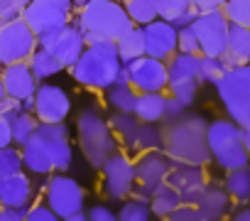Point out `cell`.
<instances>
[{
    "label": "cell",
    "instance_id": "1",
    "mask_svg": "<svg viewBox=\"0 0 250 221\" xmlns=\"http://www.w3.org/2000/svg\"><path fill=\"white\" fill-rule=\"evenodd\" d=\"M71 25L79 27L86 47L96 42H118L135 27L120 0H93L74 13Z\"/></svg>",
    "mask_w": 250,
    "mask_h": 221
},
{
    "label": "cell",
    "instance_id": "2",
    "mask_svg": "<svg viewBox=\"0 0 250 221\" xmlns=\"http://www.w3.org/2000/svg\"><path fill=\"white\" fill-rule=\"evenodd\" d=\"M206 121L201 116H182L179 121L162 123L165 131V153L182 165L204 167L211 160L206 145Z\"/></svg>",
    "mask_w": 250,
    "mask_h": 221
},
{
    "label": "cell",
    "instance_id": "3",
    "mask_svg": "<svg viewBox=\"0 0 250 221\" xmlns=\"http://www.w3.org/2000/svg\"><path fill=\"white\" fill-rule=\"evenodd\" d=\"M120 66L123 64H120L115 42H96L86 47L81 59L69 71L81 86L93 88V91H105L115 84Z\"/></svg>",
    "mask_w": 250,
    "mask_h": 221
},
{
    "label": "cell",
    "instance_id": "4",
    "mask_svg": "<svg viewBox=\"0 0 250 221\" xmlns=\"http://www.w3.org/2000/svg\"><path fill=\"white\" fill-rule=\"evenodd\" d=\"M76 138L86 162L96 170L105 165V160L118 153V138L108 126V118L101 116L96 108H83L76 118Z\"/></svg>",
    "mask_w": 250,
    "mask_h": 221
},
{
    "label": "cell",
    "instance_id": "5",
    "mask_svg": "<svg viewBox=\"0 0 250 221\" xmlns=\"http://www.w3.org/2000/svg\"><path fill=\"white\" fill-rule=\"evenodd\" d=\"M240 135H243V131L230 118H218L206 126V145H208L211 160L218 167H223L226 172L250 165V155H248Z\"/></svg>",
    "mask_w": 250,
    "mask_h": 221
},
{
    "label": "cell",
    "instance_id": "6",
    "mask_svg": "<svg viewBox=\"0 0 250 221\" xmlns=\"http://www.w3.org/2000/svg\"><path fill=\"white\" fill-rule=\"evenodd\" d=\"M133 162H135V179H138V184H135L130 199L150 204L155 189L167 182V175H169L174 160L165 150H150V153H143V155L133 157Z\"/></svg>",
    "mask_w": 250,
    "mask_h": 221
},
{
    "label": "cell",
    "instance_id": "7",
    "mask_svg": "<svg viewBox=\"0 0 250 221\" xmlns=\"http://www.w3.org/2000/svg\"><path fill=\"white\" fill-rule=\"evenodd\" d=\"M83 201H86V192L74 177H69L66 172H52L47 177L44 204L59 219H69V216L83 211Z\"/></svg>",
    "mask_w": 250,
    "mask_h": 221
},
{
    "label": "cell",
    "instance_id": "8",
    "mask_svg": "<svg viewBox=\"0 0 250 221\" xmlns=\"http://www.w3.org/2000/svg\"><path fill=\"white\" fill-rule=\"evenodd\" d=\"M71 18H74L71 0H30V5L22 13V20L30 25V30L37 37L66 27Z\"/></svg>",
    "mask_w": 250,
    "mask_h": 221
},
{
    "label": "cell",
    "instance_id": "9",
    "mask_svg": "<svg viewBox=\"0 0 250 221\" xmlns=\"http://www.w3.org/2000/svg\"><path fill=\"white\" fill-rule=\"evenodd\" d=\"M37 47H40L37 35L30 30V25L22 18L0 25V69L8 64L27 62Z\"/></svg>",
    "mask_w": 250,
    "mask_h": 221
},
{
    "label": "cell",
    "instance_id": "10",
    "mask_svg": "<svg viewBox=\"0 0 250 221\" xmlns=\"http://www.w3.org/2000/svg\"><path fill=\"white\" fill-rule=\"evenodd\" d=\"M103 172V192L108 199L113 201H125L133 197V189L138 184L135 179V162L133 157L125 153V150H118L113 153L105 165L101 167Z\"/></svg>",
    "mask_w": 250,
    "mask_h": 221
},
{
    "label": "cell",
    "instance_id": "11",
    "mask_svg": "<svg viewBox=\"0 0 250 221\" xmlns=\"http://www.w3.org/2000/svg\"><path fill=\"white\" fill-rule=\"evenodd\" d=\"M228 20L221 10H211V13H201L191 30L196 35V42H199V54L201 57H211V59H218L226 54L228 49Z\"/></svg>",
    "mask_w": 250,
    "mask_h": 221
},
{
    "label": "cell",
    "instance_id": "12",
    "mask_svg": "<svg viewBox=\"0 0 250 221\" xmlns=\"http://www.w3.org/2000/svg\"><path fill=\"white\" fill-rule=\"evenodd\" d=\"M37 42H40V49L57 57L64 69H71L81 59V54L86 52V40L79 32V27H74L71 22L66 27H62V30H54L49 35L37 37Z\"/></svg>",
    "mask_w": 250,
    "mask_h": 221
},
{
    "label": "cell",
    "instance_id": "13",
    "mask_svg": "<svg viewBox=\"0 0 250 221\" xmlns=\"http://www.w3.org/2000/svg\"><path fill=\"white\" fill-rule=\"evenodd\" d=\"M69 113H71L69 93L57 84L42 81L35 91V118L40 123H64Z\"/></svg>",
    "mask_w": 250,
    "mask_h": 221
},
{
    "label": "cell",
    "instance_id": "14",
    "mask_svg": "<svg viewBox=\"0 0 250 221\" xmlns=\"http://www.w3.org/2000/svg\"><path fill=\"white\" fill-rule=\"evenodd\" d=\"M130 71V86L138 93H167V62L152 59V57H140L133 64H128Z\"/></svg>",
    "mask_w": 250,
    "mask_h": 221
},
{
    "label": "cell",
    "instance_id": "15",
    "mask_svg": "<svg viewBox=\"0 0 250 221\" xmlns=\"http://www.w3.org/2000/svg\"><path fill=\"white\" fill-rule=\"evenodd\" d=\"M167 184L179 192L182 204H199V199L204 197V192L208 187V177H206L204 167L174 162L167 175Z\"/></svg>",
    "mask_w": 250,
    "mask_h": 221
},
{
    "label": "cell",
    "instance_id": "16",
    "mask_svg": "<svg viewBox=\"0 0 250 221\" xmlns=\"http://www.w3.org/2000/svg\"><path fill=\"white\" fill-rule=\"evenodd\" d=\"M37 138L44 143L54 172H66L74 162V148L69 143V128L64 123H40Z\"/></svg>",
    "mask_w": 250,
    "mask_h": 221
},
{
    "label": "cell",
    "instance_id": "17",
    "mask_svg": "<svg viewBox=\"0 0 250 221\" xmlns=\"http://www.w3.org/2000/svg\"><path fill=\"white\" fill-rule=\"evenodd\" d=\"M145 32V57L169 62L177 54V27L167 20H155L143 27Z\"/></svg>",
    "mask_w": 250,
    "mask_h": 221
},
{
    "label": "cell",
    "instance_id": "18",
    "mask_svg": "<svg viewBox=\"0 0 250 221\" xmlns=\"http://www.w3.org/2000/svg\"><path fill=\"white\" fill-rule=\"evenodd\" d=\"M35 199L32 179L25 172L0 177V209H13V211H27Z\"/></svg>",
    "mask_w": 250,
    "mask_h": 221
},
{
    "label": "cell",
    "instance_id": "19",
    "mask_svg": "<svg viewBox=\"0 0 250 221\" xmlns=\"http://www.w3.org/2000/svg\"><path fill=\"white\" fill-rule=\"evenodd\" d=\"M0 76H3V86H5V93L8 98L13 101H25V98H32L40 81L35 79L32 69L27 62H20V64H8L0 69Z\"/></svg>",
    "mask_w": 250,
    "mask_h": 221
},
{
    "label": "cell",
    "instance_id": "20",
    "mask_svg": "<svg viewBox=\"0 0 250 221\" xmlns=\"http://www.w3.org/2000/svg\"><path fill=\"white\" fill-rule=\"evenodd\" d=\"M216 91H218V98L223 103L240 98V96H248L250 93V64H240V66L223 71V76L216 81Z\"/></svg>",
    "mask_w": 250,
    "mask_h": 221
},
{
    "label": "cell",
    "instance_id": "21",
    "mask_svg": "<svg viewBox=\"0 0 250 221\" xmlns=\"http://www.w3.org/2000/svg\"><path fill=\"white\" fill-rule=\"evenodd\" d=\"M22 153V167L32 175H40V177H49L54 172V165H52V157L44 148V143L37 138V133L20 148Z\"/></svg>",
    "mask_w": 250,
    "mask_h": 221
},
{
    "label": "cell",
    "instance_id": "22",
    "mask_svg": "<svg viewBox=\"0 0 250 221\" xmlns=\"http://www.w3.org/2000/svg\"><path fill=\"white\" fill-rule=\"evenodd\" d=\"M199 57L201 54H182L177 52L169 62H167V76L169 84H184V81H199Z\"/></svg>",
    "mask_w": 250,
    "mask_h": 221
},
{
    "label": "cell",
    "instance_id": "23",
    "mask_svg": "<svg viewBox=\"0 0 250 221\" xmlns=\"http://www.w3.org/2000/svg\"><path fill=\"white\" fill-rule=\"evenodd\" d=\"M150 150H165V131H162V123H140L138 128V135L128 150L130 157H138L143 153H150Z\"/></svg>",
    "mask_w": 250,
    "mask_h": 221
},
{
    "label": "cell",
    "instance_id": "24",
    "mask_svg": "<svg viewBox=\"0 0 250 221\" xmlns=\"http://www.w3.org/2000/svg\"><path fill=\"white\" fill-rule=\"evenodd\" d=\"M167 93H138L135 118L140 123H165Z\"/></svg>",
    "mask_w": 250,
    "mask_h": 221
},
{
    "label": "cell",
    "instance_id": "25",
    "mask_svg": "<svg viewBox=\"0 0 250 221\" xmlns=\"http://www.w3.org/2000/svg\"><path fill=\"white\" fill-rule=\"evenodd\" d=\"M196 206H199V211H201L206 219L221 221V219L228 214V209H230V197H228V192H226V189L208 184V187H206V192H204V197L199 199V204H196Z\"/></svg>",
    "mask_w": 250,
    "mask_h": 221
},
{
    "label": "cell",
    "instance_id": "26",
    "mask_svg": "<svg viewBox=\"0 0 250 221\" xmlns=\"http://www.w3.org/2000/svg\"><path fill=\"white\" fill-rule=\"evenodd\" d=\"M115 47H118L120 64H125V66L133 64L140 57H145V32H143V27H133L128 35L115 42Z\"/></svg>",
    "mask_w": 250,
    "mask_h": 221
},
{
    "label": "cell",
    "instance_id": "27",
    "mask_svg": "<svg viewBox=\"0 0 250 221\" xmlns=\"http://www.w3.org/2000/svg\"><path fill=\"white\" fill-rule=\"evenodd\" d=\"M105 101L115 113H135L138 91L130 84H113L110 88H105Z\"/></svg>",
    "mask_w": 250,
    "mask_h": 221
},
{
    "label": "cell",
    "instance_id": "28",
    "mask_svg": "<svg viewBox=\"0 0 250 221\" xmlns=\"http://www.w3.org/2000/svg\"><path fill=\"white\" fill-rule=\"evenodd\" d=\"M182 204V197H179V192L177 189H172L167 182L165 184H160L157 189H155V194H152V199H150V211H152V216H157V219H169V214L177 209Z\"/></svg>",
    "mask_w": 250,
    "mask_h": 221
},
{
    "label": "cell",
    "instance_id": "29",
    "mask_svg": "<svg viewBox=\"0 0 250 221\" xmlns=\"http://www.w3.org/2000/svg\"><path fill=\"white\" fill-rule=\"evenodd\" d=\"M108 126L115 133V138H120V143L125 145V153H128L138 135V128H140V121L135 118V113H115L113 110L108 118Z\"/></svg>",
    "mask_w": 250,
    "mask_h": 221
},
{
    "label": "cell",
    "instance_id": "30",
    "mask_svg": "<svg viewBox=\"0 0 250 221\" xmlns=\"http://www.w3.org/2000/svg\"><path fill=\"white\" fill-rule=\"evenodd\" d=\"M235 64H250V30L240 25H228V49Z\"/></svg>",
    "mask_w": 250,
    "mask_h": 221
},
{
    "label": "cell",
    "instance_id": "31",
    "mask_svg": "<svg viewBox=\"0 0 250 221\" xmlns=\"http://www.w3.org/2000/svg\"><path fill=\"white\" fill-rule=\"evenodd\" d=\"M27 64H30V69H32V74H35V79L40 84L47 81V79H52V76H57L59 71H64V66L59 64V59L52 57L49 52L40 49V47L32 52V57L27 59Z\"/></svg>",
    "mask_w": 250,
    "mask_h": 221
},
{
    "label": "cell",
    "instance_id": "32",
    "mask_svg": "<svg viewBox=\"0 0 250 221\" xmlns=\"http://www.w3.org/2000/svg\"><path fill=\"white\" fill-rule=\"evenodd\" d=\"M10 123V133H13V143L18 148H22L40 128V121L35 118V113H25V110H20V113H15L13 118H8Z\"/></svg>",
    "mask_w": 250,
    "mask_h": 221
},
{
    "label": "cell",
    "instance_id": "33",
    "mask_svg": "<svg viewBox=\"0 0 250 221\" xmlns=\"http://www.w3.org/2000/svg\"><path fill=\"white\" fill-rule=\"evenodd\" d=\"M226 192L230 199L250 201V167H240L226 175Z\"/></svg>",
    "mask_w": 250,
    "mask_h": 221
},
{
    "label": "cell",
    "instance_id": "34",
    "mask_svg": "<svg viewBox=\"0 0 250 221\" xmlns=\"http://www.w3.org/2000/svg\"><path fill=\"white\" fill-rule=\"evenodd\" d=\"M125 5V13L133 20L135 27H145L150 22L157 20V8H155V0H128Z\"/></svg>",
    "mask_w": 250,
    "mask_h": 221
},
{
    "label": "cell",
    "instance_id": "35",
    "mask_svg": "<svg viewBox=\"0 0 250 221\" xmlns=\"http://www.w3.org/2000/svg\"><path fill=\"white\" fill-rule=\"evenodd\" d=\"M221 13L230 25H240L250 30V0H226Z\"/></svg>",
    "mask_w": 250,
    "mask_h": 221
},
{
    "label": "cell",
    "instance_id": "36",
    "mask_svg": "<svg viewBox=\"0 0 250 221\" xmlns=\"http://www.w3.org/2000/svg\"><path fill=\"white\" fill-rule=\"evenodd\" d=\"M118 221H152L150 204L138 201V199H125L118 211Z\"/></svg>",
    "mask_w": 250,
    "mask_h": 221
},
{
    "label": "cell",
    "instance_id": "37",
    "mask_svg": "<svg viewBox=\"0 0 250 221\" xmlns=\"http://www.w3.org/2000/svg\"><path fill=\"white\" fill-rule=\"evenodd\" d=\"M226 110H228V118H230L240 131L250 128V93L228 101V103H226Z\"/></svg>",
    "mask_w": 250,
    "mask_h": 221
},
{
    "label": "cell",
    "instance_id": "38",
    "mask_svg": "<svg viewBox=\"0 0 250 221\" xmlns=\"http://www.w3.org/2000/svg\"><path fill=\"white\" fill-rule=\"evenodd\" d=\"M22 153L15 145L8 148H0V177H8V175H18L22 172Z\"/></svg>",
    "mask_w": 250,
    "mask_h": 221
},
{
    "label": "cell",
    "instance_id": "39",
    "mask_svg": "<svg viewBox=\"0 0 250 221\" xmlns=\"http://www.w3.org/2000/svg\"><path fill=\"white\" fill-rule=\"evenodd\" d=\"M223 64L221 59H211V57H199V84H216L223 76Z\"/></svg>",
    "mask_w": 250,
    "mask_h": 221
},
{
    "label": "cell",
    "instance_id": "40",
    "mask_svg": "<svg viewBox=\"0 0 250 221\" xmlns=\"http://www.w3.org/2000/svg\"><path fill=\"white\" fill-rule=\"evenodd\" d=\"M155 8H157V18L172 22L177 15H182L184 10L191 8V0H155Z\"/></svg>",
    "mask_w": 250,
    "mask_h": 221
},
{
    "label": "cell",
    "instance_id": "41",
    "mask_svg": "<svg viewBox=\"0 0 250 221\" xmlns=\"http://www.w3.org/2000/svg\"><path fill=\"white\" fill-rule=\"evenodd\" d=\"M27 5H30V0H0V22H10V20L22 18Z\"/></svg>",
    "mask_w": 250,
    "mask_h": 221
},
{
    "label": "cell",
    "instance_id": "42",
    "mask_svg": "<svg viewBox=\"0 0 250 221\" xmlns=\"http://www.w3.org/2000/svg\"><path fill=\"white\" fill-rule=\"evenodd\" d=\"M177 52H182V54H199V42H196V35H194L191 25L177 30Z\"/></svg>",
    "mask_w": 250,
    "mask_h": 221
},
{
    "label": "cell",
    "instance_id": "43",
    "mask_svg": "<svg viewBox=\"0 0 250 221\" xmlns=\"http://www.w3.org/2000/svg\"><path fill=\"white\" fill-rule=\"evenodd\" d=\"M167 221H204V214L199 211L196 204H179Z\"/></svg>",
    "mask_w": 250,
    "mask_h": 221
},
{
    "label": "cell",
    "instance_id": "44",
    "mask_svg": "<svg viewBox=\"0 0 250 221\" xmlns=\"http://www.w3.org/2000/svg\"><path fill=\"white\" fill-rule=\"evenodd\" d=\"M25 221H62L47 204H42V201H37V204H32L27 211H25Z\"/></svg>",
    "mask_w": 250,
    "mask_h": 221
},
{
    "label": "cell",
    "instance_id": "45",
    "mask_svg": "<svg viewBox=\"0 0 250 221\" xmlns=\"http://www.w3.org/2000/svg\"><path fill=\"white\" fill-rule=\"evenodd\" d=\"M182 116H187V106L179 103L177 98H172L167 93V106H165V123H172V121H179Z\"/></svg>",
    "mask_w": 250,
    "mask_h": 221
},
{
    "label": "cell",
    "instance_id": "46",
    "mask_svg": "<svg viewBox=\"0 0 250 221\" xmlns=\"http://www.w3.org/2000/svg\"><path fill=\"white\" fill-rule=\"evenodd\" d=\"M86 216H88V221H118V214L105 204H93L86 211Z\"/></svg>",
    "mask_w": 250,
    "mask_h": 221
},
{
    "label": "cell",
    "instance_id": "47",
    "mask_svg": "<svg viewBox=\"0 0 250 221\" xmlns=\"http://www.w3.org/2000/svg\"><path fill=\"white\" fill-rule=\"evenodd\" d=\"M199 15H201V13H199V10H196L194 5H191L189 10H184L182 15H177V18L172 20V25H174L177 30H182V27H189V25H194V20H196Z\"/></svg>",
    "mask_w": 250,
    "mask_h": 221
},
{
    "label": "cell",
    "instance_id": "48",
    "mask_svg": "<svg viewBox=\"0 0 250 221\" xmlns=\"http://www.w3.org/2000/svg\"><path fill=\"white\" fill-rule=\"evenodd\" d=\"M226 0H191V5L199 13H211V10H221Z\"/></svg>",
    "mask_w": 250,
    "mask_h": 221
},
{
    "label": "cell",
    "instance_id": "49",
    "mask_svg": "<svg viewBox=\"0 0 250 221\" xmlns=\"http://www.w3.org/2000/svg\"><path fill=\"white\" fill-rule=\"evenodd\" d=\"M13 145V133H10V123L5 118H0V148Z\"/></svg>",
    "mask_w": 250,
    "mask_h": 221
},
{
    "label": "cell",
    "instance_id": "50",
    "mask_svg": "<svg viewBox=\"0 0 250 221\" xmlns=\"http://www.w3.org/2000/svg\"><path fill=\"white\" fill-rule=\"evenodd\" d=\"M0 221H25V211H13V209H0Z\"/></svg>",
    "mask_w": 250,
    "mask_h": 221
},
{
    "label": "cell",
    "instance_id": "51",
    "mask_svg": "<svg viewBox=\"0 0 250 221\" xmlns=\"http://www.w3.org/2000/svg\"><path fill=\"white\" fill-rule=\"evenodd\" d=\"M233 221H250V209H240V211L233 216Z\"/></svg>",
    "mask_w": 250,
    "mask_h": 221
},
{
    "label": "cell",
    "instance_id": "52",
    "mask_svg": "<svg viewBox=\"0 0 250 221\" xmlns=\"http://www.w3.org/2000/svg\"><path fill=\"white\" fill-rule=\"evenodd\" d=\"M5 101H8V93H5V86H3V76H0V110H3Z\"/></svg>",
    "mask_w": 250,
    "mask_h": 221
},
{
    "label": "cell",
    "instance_id": "53",
    "mask_svg": "<svg viewBox=\"0 0 250 221\" xmlns=\"http://www.w3.org/2000/svg\"><path fill=\"white\" fill-rule=\"evenodd\" d=\"M240 138H243V145H245V150H248V155H250V128H245Z\"/></svg>",
    "mask_w": 250,
    "mask_h": 221
},
{
    "label": "cell",
    "instance_id": "54",
    "mask_svg": "<svg viewBox=\"0 0 250 221\" xmlns=\"http://www.w3.org/2000/svg\"><path fill=\"white\" fill-rule=\"evenodd\" d=\"M62 221H88V216H86L83 211H79V214H74V216H69V219H62Z\"/></svg>",
    "mask_w": 250,
    "mask_h": 221
},
{
    "label": "cell",
    "instance_id": "55",
    "mask_svg": "<svg viewBox=\"0 0 250 221\" xmlns=\"http://www.w3.org/2000/svg\"><path fill=\"white\" fill-rule=\"evenodd\" d=\"M71 3H74V13H76V10H81L83 5H88V3H93V0H71Z\"/></svg>",
    "mask_w": 250,
    "mask_h": 221
},
{
    "label": "cell",
    "instance_id": "56",
    "mask_svg": "<svg viewBox=\"0 0 250 221\" xmlns=\"http://www.w3.org/2000/svg\"><path fill=\"white\" fill-rule=\"evenodd\" d=\"M204 221H213V219H206V216H204Z\"/></svg>",
    "mask_w": 250,
    "mask_h": 221
},
{
    "label": "cell",
    "instance_id": "57",
    "mask_svg": "<svg viewBox=\"0 0 250 221\" xmlns=\"http://www.w3.org/2000/svg\"><path fill=\"white\" fill-rule=\"evenodd\" d=\"M120 3H128V0H120Z\"/></svg>",
    "mask_w": 250,
    "mask_h": 221
}]
</instances>
